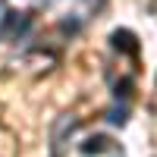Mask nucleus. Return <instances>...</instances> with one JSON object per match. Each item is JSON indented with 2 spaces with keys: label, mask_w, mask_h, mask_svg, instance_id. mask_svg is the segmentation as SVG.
<instances>
[{
  "label": "nucleus",
  "mask_w": 157,
  "mask_h": 157,
  "mask_svg": "<svg viewBox=\"0 0 157 157\" xmlns=\"http://www.w3.org/2000/svg\"><path fill=\"white\" fill-rule=\"evenodd\" d=\"M110 41H113V47L120 50V54H129V57L138 54V38L129 32V29H116V32L110 35Z\"/></svg>",
  "instance_id": "obj_2"
},
{
  "label": "nucleus",
  "mask_w": 157,
  "mask_h": 157,
  "mask_svg": "<svg viewBox=\"0 0 157 157\" xmlns=\"http://www.w3.org/2000/svg\"><path fill=\"white\" fill-rule=\"evenodd\" d=\"M107 120H110L113 126H126V120H129V110H126V107H113V110L107 113Z\"/></svg>",
  "instance_id": "obj_4"
},
{
  "label": "nucleus",
  "mask_w": 157,
  "mask_h": 157,
  "mask_svg": "<svg viewBox=\"0 0 157 157\" xmlns=\"http://www.w3.org/2000/svg\"><path fill=\"white\" fill-rule=\"evenodd\" d=\"M113 94L116 98H129L132 94V78H120V82L113 85Z\"/></svg>",
  "instance_id": "obj_5"
},
{
  "label": "nucleus",
  "mask_w": 157,
  "mask_h": 157,
  "mask_svg": "<svg viewBox=\"0 0 157 157\" xmlns=\"http://www.w3.org/2000/svg\"><path fill=\"white\" fill-rule=\"evenodd\" d=\"M107 148H110L107 135H91L88 141H82V154H104Z\"/></svg>",
  "instance_id": "obj_3"
},
{
  "label": "nucleus",
  "mask_w": 157,
  "mask_h": 157,
  "mask_svg": "<svg viewBox=\"0 0 157 157\" xmlns=\"http://www.w3.org/2000/svg\"><path fill=\"white\" fill-rule=\"evenodd\" d=\"M29 29H32V19L19 10H6L3 19H0V38L3 41H19Z\"/></svg>",
  "instance_id": "obj_1"
},
{
  "label": "nucleus",
  "mask_w": 157,
  "mask_h": 157,
  "mask_svg": "<svg viewBox=\"0 0 157 157\" xmlns=\"http://www.w3.org/2000/svg\"><path fill=\"white\" fill-rule=\"evenodd\" d=\"M38 3H54V0H38Z\"/></svg>",
  "instance_id": "obj_6"
}]
</instances>
